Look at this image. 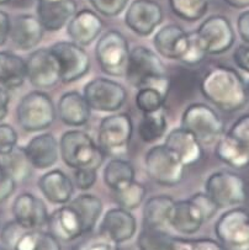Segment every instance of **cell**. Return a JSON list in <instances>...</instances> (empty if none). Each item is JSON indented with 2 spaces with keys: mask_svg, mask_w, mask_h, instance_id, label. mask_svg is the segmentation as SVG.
I'll return each instance as SVG.
<instances>
[{
  "mask_svg": "<svg viewBox=\"0 0 249 250\" xmlns=\"http://www.w3.org/2000/svg\"><path fill=\"white\" fill-rule=\"evenodd\" d=\"M200 91L206 100L225 112H236L248 104L243 77L228 65L210 68L201 79Z\"/></svg>",
  "mask_w": 249,
  "mask_h": 250,
  "instance_id": "6da1fadb",
  "label": "cell"
},
{
  "mask_svg": "<svg viewBox=\"0 0 249 250\" xmlns=\"http://www.w3.org/2000/svg\"><path fill=\"white\" fill-rule=\"evenodd\" d=\"M125 78L134 88L152 86L168 95L169 78L167 68L159 56L148 47L136 46L130 51Z\"/></svg>",
  "mask_w": 249,
  "mask_h": 250,
  "instance_id": "7a4b0ae2",
  "label": "cell"
},
{
  "mask_svg": "<svg viewBox=\"0 0 249 250\" xmlns=\"http://www.w3.org/2000/svg\"><path fill=\"white\" fill-rule=\"evenodd\" d=\"M59 155L73 169L88 168L99 170L105 160V153L91 137L80 129H70L59 140Z\"/></svg>",
  "mask_w": 249,
  "mask_h": 250,
  "instance_id": "3957f363",
  "label": "cell"
},
{
  "mask_svg": "<svg viewBox=\"0 0 249 250\" xmlns=\"http://www.w3.org/2000/svg\"><path fill=\"white\" fill-rule=\"evenodd\" d=\"M181 127L195 136L203 147L215 145L225 133V122L212 107L195 103L185 108L181 115Z\"/></svg>",
  "mask_w": 249,
  "mask_h": 250,
  "instance_id": "277c9868",
  "label": "cell"
},
{
  "mask_svg": "<svg viewBox=\"0 0 249 250\" xmlns=\"http://www.w3.org/2000/svg\"><path fill=\"white\" fill-rule=\"evenodd\" d=\"M56 107L48 94L40 90L26 94L16 107V119L26 132L45 131L56 120Z\"/></svg>",
  "mask_w": 249,
  "mask_h": 250,
  "instance_id": "5b68a950",
  "label": "cell"
},
{
  "mask_svg": "<svg viewBox=\"0 0 249 250\" xmlns=\"http://www.w3.org/2000/svg\"><path fill=\"white\" fill-rule=\"evenodd\" d=\"M205 192L219 208L242 206L248 199L246 180L239 174L229 170L211 174L205 183Z\"/></svg>",
  "mask_w": 249,
  "mask_h": 250,
  "instance_id": "8992f818",
  "label": "cell"
},
{
  "mask_svg": "<svg viewBox=\"0 0 249 250\" xmlns=\"http://www.w3.org/2000/svg\"><path fill=\"white\" fill-rule=\"evenodd\" d=\"M144 168L151 180L159 185L173 188L184 180L186 167L165 145L148 149L144 155Z\"/></svg>",
  "mask_w": 249,
  "mask_h": 250,
  "instance_id": "52a82bcc",
  "label": "cell"
},
{
  "mask_svg": "<svg viewBox=\"0 0 249 250\" xmlns=\"http://www.w3.org/2000/svg\"><path fill=\"white\" fill-rule=\"evenodd\" d=\"M134 133V124L129 114H113L101 120L98 131V143L105 155L125 157Z\"/></svg>",
  "mask_w": 249,
  "mask_h": 250,
  "instance_id": "ba28073f",
  "label": "cell"
},
{
  "mask_svg": "<svg viewBox=\"0 0 249 250\" xmlns=\"http://www.w3.org/2000/svg\"><path fill=\"white\" fill-rule=\"evenodd\" d=\"M129 41L117 30L101 35L95 46V57L101 70L110 77H125L130 57Z\"/></svg>",
  "mask_w": 249,
  "mask_h": 250,
  "instance_id": "9c48e42d",
  "label": "cell"
},
{
  "mask_svg": "<svg viewBox=\"0 0 249 250\" xmlns=\"http://www.w3.org/2000/svg\"><path fill=\"white\" fill-rule=\"evenodd\" d=\"M217 240L226 250H249V211L232 207L221 214L215 225Z\"/></svg>",
  "mask_w": 249,
  "mask_h": 250,
  "instance_id": "30bf717a",
  "label": "cell"
},
{
  "mask_svg": "<svg viewBox=\"0 0 249 250\" xmlns=\"http://www.w3.org/2000/svg\"><path fill=\"white\" fill-rule=\"evenodd\" d=\"M83 96L91 110L100 112H116L127 100L126 88L108 78H95L87 83Z\"/></svg>",
  "mask_w": 249,
  "mask_h": 250,
  "instance_id": "8fae6325",
  "label": "cell"
},
{
  "mask_svg": "<svg viewBox=\"0 0 249 250\" xmlns=\"http://www.w3.org/2000/svg\"><path fill=\"white\" fill-rule=\"evenodd\" d=\"M196 34L207 54L226 53L236 42L233 26L225 15L208 16L199 26Z\"/></svg>",
  "mask_w": 249,
  "mask_h": 250,
  "instance_id": "7c38bea8",
  "label": "cell"
},
{
  "mask_svg": "<svg viewBox=\"0 0 249 250\" xmlns=\"http://www.w3.org/2000/svg\"><path fill=\"white\" fill-rule=\"evenodd\" d=\"M61 69V82L70 84L88 74L90 58L87 51L74 42L61 41L49 47Z\"/></svg>",
  "mask_w": 249,
  "mask_h": 250,
  "instance_id": "4fadbf2b",
  "label": "cell"
},
{
  "mask_svg": "<svg viewBox=\"0 0 249 250\" xmlns=\"http://www.w3.org/2000/svg\"><path fill=\"white\" fill-rule=\"evenodd\" d=\"M26 79L39 89L53 88L61 82V69L49 48H39L26 61Z\"/></svg>",
  "mask_w": 249,
  "mask_h": 250,
  "instance_id": "5bb4252c",
  "label": "cell"
},
{
  "mask_svg": "<svg viewBox=\"0 0 249 250\" xmlns=\"http://www.w3.org/2000/svg\"><path fill=\"white\" fill-rule=\"evenodd\" d=\"M164 13L159 3L154 0H134L127 6L125 23L135 34L149 36L163 22Z\"/></svg>",
  "mask_w": 249,
  "mask_h": 250,
  "instance_id": "9a60e30c",
  "label": "cell"
},
{
  "mask_svg": "<svg viewBox=\"0 0 249 250\" xmlns=\"http://www.w3.org/2000/svg\"><path fill=\"white\" fill-rule=\"evenodd\" d=\"M14 219L27 230L44 229L48 223L49 213L46 204L34 193H20L11 206Z\"/></svg>",
  "mask_w": 249,
  "mask_h": 250,
  "instance_id": "2e32d148",
  "label": "cell"
},
{
  "mask_svg": "<svg viewBox=\"0 0 249 250\" xmlns=\"http://www.w3.org/2000/svg\"><path fill=\"white\" fill-rule=\"evenodd\" d=\"M137 230V221L131 211L121 207L110 208L99 226V235L115 244L131 240Z\"/></svg>",
  "mask_w": 249,
  "mask_h": 250,
  "instance_id": "e0dca14e",
  "label": "cell"
},
{
  "mask_svg": "<svg viewBox=\"0 0 249 250\" xmlns=\"http://www.w3.org/2000/svg\"><path fill=\"white\" fill-rule=\"evenodd\" d=\"M78 10L75 0H37L36 16L44 29L56 32L63 29Z\"/></svg>",
  "mask_w": 249,
  "mask_h": 250,
  "instance_id": "ac0fdd59",
  "label": "cell"
},
{
  "mask_svg": "<svg viewBox=\"0 0 249 250\" xmlns=\"http://www.w3.org/2000/svg\"><path fill=\"white\" fill-rule=\"evenodd\" d=\"M104 29V22L98 13L90 9L77 10L67 23V35L72 42L85 47L98 40Z\"/></svg>",
  "mask_w": 249,
  "mask_h": 250,
  "instance_id": "d6986e66",
  "label": "cell"
},
{
  "mask_svg": "<svg viewBox=\"0 0 249 250\" xmlns=\"http://www.w3.org/2000/svg\"><path fill=\"white\" fill-rule=\"evenodd\" d=\"M47 227L48 232L62 242H73L85 235L82 219L70 202L49 214Z\"/></svg>",
  "mask_w": 249,
  "mask_h": 250,
  "instance_id": "ffe728a7",
  "label": "cell"
},
{
  "mask_svg": "<svg viewBox=\"0 0 249 250\" xmlns=\"http://www.w3.org/2000/svg\"><path fill=\"white\" fill-rule=\"evenodd\" d=\"M45 29L36 15L21 14L11 21L10 36L14 46L20 51H30L44 39Z\"/></svg>",
  "mask_w": 249,
  "mask_h": 250,
  "instance_id": "44dd1931",
  "label": "cell"
},
{
  "mask_svg": "<svg viewBox=\"0 0 249 250\" xmlns=\"http://www.w3.org/2000/svg\"><path fill=\"white\" fill-rule=\"evenodd\" d=\"M188 32L175 23L163 26L153 39V44L157 52L167 60H181L188 49Z\"/></svg>",
  "mask_w": 249,
  "mask_h": 250,
  "instance_id": "7402d4cb",
  "label": "cell"
},
{
  "mask_svg": "<svg viewBox=\"0 0 249 250\" xmlns=\"http://www.w3.org/2000/svg\"><path fill=\"white\" fill-rule=\"evenodd\" d=\"M165 146L181 160L185 167L196 164L204 158V147L193 133L179 127L168 133Z\"/></svg>",
  "mask_w": 249,
  "mask_h": 250,
  "instance_id": "603a6c76",
  "label": "cell"
},
{
  "mask_svg": "<svg viewBox=\"0 0 249 250\" xmlns=\"http://www.w3.org/2000/svg\"><path fill=\"white\" fill-rule=\"evenodd\" d=\"M25 150L32 168L45 170L53 167L58 160L59 145L53 134L46 132L31 138Z\"/></svg>",
  "mask_w": 249,
  "mask_h": 250,
  "instance_id": "cb8c5ba5",
  "label": "cell"
},
{
  "mask_svg": "<svg viewBox=\"0 0 249 250\" xmlns=\"http://www.w3.org/2000/svg\"><path fill=\"white\" fill-rule=\"evenodd\" d=\"M37 185L45 199L53 205L68 204L74 192L72 179L59 169H53L44 174Z\"/></svg>",
  "mask_w": 249,
  "mask_h": 250,
  "instance_id": "d4e9b609",
  "label": "cell"
},
{
  "mask_svg": "<svg viewBox=\"0 0 249 250\" xmlns=\"http://www.w3.org/2000/svg\"><path fill=\"white\" fill-rule=\"evenodd\" d=\"M90 106L88 105L84 96L78 91H68L59 98L58 117L67 126L80 127L88 124L90 119Z\"/></svg>",
  "mask_w": 249,
  "mask_h": 250,
  "instance_id": "484cf974",
  "label": "cell"
},
{
  "mask_svg": "<svg viewBox=\"0 0 249 250\" xmlns=\"http://www.w3.org/2000/svg\"><path fill=\"white\" fill-rule=\"evenodd\" d=\"M203 214L190 200L175 201L169 217V227L184 235L195 234L204 225Z\"/></svg>",
  "mask_w": 249,
  "mask_h": 250,
  "instance_id": "4316f807",
  "label": "cell"
},
{
  "mask_svg": "<svg viewBox=\"0 0 249 250\" xmlns=\"http://www.w3.org/2000/svg\"><path fill=\"white\" fill-rule=\"evenodd\" d=\"M26 80V61L11 51H0V86L15 90Z\"/></svg>",
  "mask_w": 249,
  "mask_h": 250,
  "instance_id": "83f0119b",
  "label": "cell"
},
{
  "mask_svg": "<svg viewBox=\"0 0 249 250\" xmlns=\"http://www.w3.org/2000/svg\"><path fill=\"white\" fill-rule=\"evenodd\" d=\"M174 200L168 195H158L148 199L143 207V226L164 229L169 226Z\"/></svg>",
  "mask_w": 249,
  "mask_h": 250,
  "instance_id": "f1b7e54d",
  "label": "cell"
},
{
  "mask_svg": "<svg viewBox=\"0 0 249 250\" xmlns=\"http://www.w3.org/2000/svg\"><path fill=\"white\" fill-rule=\"evenodd\" d=\"M215 155L224 164L237 170L247 169L249 167V152L241 147L227 133L222 134L216 142Z\"/></svg>",
  "mask_w": 249,
  "mask_h": 250,
  "instance_id": "f546056e",
  "label": "cell"
},
{
  "mask_svg": "<svg viewBox=\"0 0 249 250\" xmlns=\"http://www.w3.org/2000/svg\"><path fill=\"white\" fill-rule=\"evenodd\" d=\"M70 205L77 209L85 234H89L96 227L99 218L103 212V202L95 195L91 193H82L74 200L69 201Z\"/></svg>",
  "mask_w": 249,
  "mask_h": 250,
  "instance_id": "4dcf8cb0",
  "label": "cell"
},
{
  "mask_svg": "<svg viewBox=\"0 0 249 250\" xmlns=\"http://www.w3.org/2000/svg\"><path fill=\"white\" fill-rule=\"evenodd\" d=\"M104 183L113 191L135 180L134 165L122 158H113L104 168Z\"/></svg>",
  "mask_w": 249,
  "mask_h": 250,
  "instance_id": "1f68e13d",
  "label": "cell"
},
{
  "mask_svg": "<svg viewBox=\"0 0 249 250\" xmlns=\"http://www.w3.org/2000/svg\"><path fill=\"white\" fill-rule=\"evenodd\" d=\"M13 250H62V247L59 240L51 232L32 229L23 233Z\"/></svg>",
  "mask_w": 249,
  "mask_h": 250,
  "instance_id": "d6a6232c",
  "label": "cell"
},
{
  "mask_svg": "<svg viewBox=\"0 0 249 250\" xmlns=\"http://www.w3.org/2000/svg\"><path fill=\"white\" fill-rule=\"evenodd\" d=\"M6 168L14 180L18 183H23L27 179H30L32 174V165L28 160L26 154L25 147H18L16 146L9 154L4 155L3 159L0 160Z\"/></svg>",
  "mask_w": 249,
  "mask_h": 250,
  "instance_id": "836d02e7",
  "label": "cell"
},
{
  "mask_svg": "<svg viewBox=\"0 0 249 250\" xmlns=\"http://www.w3.org/2000/svg\"><path fill=\"white\" fill-rule=\"evenodd\" d=\"M167 127L168 122L162 110L144 114L138 125V136L143 142L154 143L164 136Z\"/></svg>",
  "mask_w": 249,
  "mask_h": 250,
  "instance_id": "e575fe53",
  "label": "cell"
},
{
  "mask_svg": "<svg viewBox=\"0 0 249 250\" xmlns=\"http://www.w3.org/2000/svg\"><path fill=\"white\" fill-rule=\"evenodd\" d=\"M172 13L188 22H195L207 14L210 0H168Z\"/></svg>",
  "mask_w": 249,
  "mask_h": 250,
  "instance_id": "d590c367",
  "label": "cell"
},
{
  "mask_svg": "<svg viewBox=\"0 0 249 250\" xmlns=\"http://www.w3.org/2000/svg\"><path fill=\"white\" fill-rule=\"evenodd\" d=\"M113 192H115V201L118 207L127 209V211H134V209L138 208L142 202L144 201L147 188L143 184L134 180L115 190Z\"/></svg>",
  "mask_w": 249,
  "mask_h": 250,
  "instance_id": "8d00e7d4",
  "label": "cell"
},
{
  "mask_svg": "<svg viewBox=\"0 0 249 250\" xmlns=\"http://www.w3.org/2000/svg\"><path fill=\"white\" fill-rule=\"evenodd\" d=\"M172 237L159 228L143 227L137 238L138 250H170Z\"/></svg>",
  "mask_w": 249,
  "mask_h": 250,
  "instance_id": "74e56055",
  "label": "cell"
},
{
  "mask_svg": "<svg viewBox=\"0 0 249 250\" xmlns=\"http://www.w3.org/2000/svg\"><path fill=\"white\" fill-rule=\"evenodd\" d=\"M165 99H167V95H164L158 89L144 86V88L138 89L135 101L139 111H142L143 114H149V112L162 110Z\"/></svg>",
  "mask_w": 249,
  "mask_h": 250,
  "instance_id": "f35d334b",
  "label": "cell"
},
{
  "mask_svg": "<svg viewBox=\"0 0 249 250\" xmlns=\"http://www.w3.org/2000/svg\"><path fill=\"white\" fill-rule=\"evenodd\" d=\"M188 49H186L185 54L182 56L181 60H180V62H182L186 65H198L205 60L207 53H206L205 48H204L203 43H201L196 31L188 32Z\"/></svg>",
  "mask_w": 249,
  "mask_h": 250,
  "instance_id": "ab89813d",
  "label": "cell"
},
{
  "mask_svg": "<svg viewBox=\"0 0 249 250\" xmlns=\"http://www.w3.org/2000/svg\"><path fill=\"white\" fill-rule=\"evenodd\" d=\"M89 3L98 14L106 18H115L127 8L130 0H89Z\"/></svg>",
  "mask_w": 249,
  "mask_h": 250,
  "instance_id": "60d3db41",
  "label": "cell"
},
{
  "mask_svg": "<svg viewBox=\"0 0 249 250\" xmlns=\"http://www.w3.org/2000/svg\"><path fill=\"white\" fill-rule=\"evenodd\" d=\"M241 147L249 152V114L239 116L226 132Z\"/></svg>",
  "mask_w": 249,
  "mask_h": 250,
  "instance_id": "b9f144b4",
  "label": "cell"
},
{
  "mask_svg": "<svg viewBox=\"0 0 249 250\" xmlns=\"http://www.w3.org/2000/svg\"><path fill=\"white\" fill-rule=\"evenodd\" d=\"M189 200L198 207V209L200 211V213L203 214L205 222L213 218V216H215V214L217 213V211H219V207L216 206L215 202L211 200V197L208 196L206 192L194 193L193 196Z\"/></svg>",
  "mask_w": 249,
  "mask_h": 250,
  "instance_id": "7bdbcfd3",
  "label": "cell"
},
{
  "mask_svg": "<svg viewBox=\"0 0 249 250\" xmlns=\"http://www.w3.org/2000/svg\"><path fill=\"white\" fill-rule=\"evenodd\" d=\"M18 146V133L9 124L0 122V157L9 154Z\"/></svg>",
  "mask_w": 249,
  "mask_h": 250,
  "instance_id": "ee69618b",
  "label": "cell"
},
{
  "mask_svg": "<svg viewBox=\"0 0 249 250\" xmlns=\"http://www.w3.org/2000/svg\"><path fill=\"white\" fill-rule=\"evenodd\" d=\"M25 230L27 229L21 227L18 222L14 219V221L8 222V223L4 226L3 229H1V234H0V239H1V242H3V244L5 245L6 248L13 250L15 243L18 242V239L23 235V233L25 232Z\"/></svg>",
  "mask_w": 249,
  "mask_h": 250,
  "instance_id": "f6af8a7d",
  "label": "cell"
},
{
  "mask_svg": "<svg viewBox=\"0 0 249 250\" xmlns=\"http://www.w3.org/2000/svg\"><path fill=\"white\" fill-rule=\"evenodd\" d=\"M16 181L9 174L6 168L0 162V204L9 199L15 192Z\"/></svg>",
  "mask_w": 249,
  "mask_h": 250,
  "instance_id": "bcb514c9",
  "label": "cell"
},
{
  "mask_svg": "<svg viewBox=\"0 0 249 250\" xmlns=\"http://www.w3.org/2000/svg\"><path fill=\"white\" fill-rule=\"evenodd\" d=\"M96 171L94 169L80 168L74 171V184L79 190H89L96 183Z\"/></svg>",
  "mask_w": 249,
  "mask_h": 250,
  "instance_id": "7dc6e473",
  "label": "cell"
},
{
  "mask_svg": "<svg viewBox=\"0 0 249 250\" xmlns=\"http://www.w3.org/2000/svg\"><path fill=\"white\" fill-rule=\"evenodd\" d=\"M75 250H120L117 244L105 239V238L98 235L95 239H87L85 242L80 243Z\"/></svg>",
  "mask_w": 249,
  "mask_h": 250,
  "instance_id": "c3c4849f",
  "label": "cell"
},
{
  "mask_svg": "<svg viewBox=\"0 0 249 250\" xmlns=\"http://www.w3.org/2000/svg\"><path fill=\"white\" fill-rule=\"evenodd\" d=\"M233 62L237 67L249 74V44H239L233 52Z\"/></svg>",
  "mask_w": 249,
  "mask_h": 250,
  "instance_id": "681fc988",
  "label": "cell"
},
{
  "mask_svg": "<svg viewBox=\"0 0 249 250\" xmlns=\"http://www.w3.org/2000/svg\"><path fill=\"white\" fill-rule=\"evenodd\" d=\"M191 250H226L219 240L212 238H200L193 239Z\"/></svg>",
  "mask_w": 249,
  "mask_h": 250,
  "instance_id": "f907efd6",
  "label": "cell"
},
{
  "mask_svg": "<svg viewBox=\"0 0 249 250\" xmlns=\"http://www.w3.org/2000/svg\"><path fill=\"white\" fill-rule=\"evenodd\" d=\"M237 31L242 41L249 44V9L239 14L237 19Z\"/></svg>",
  "mask_w": 249,
  "mask_h": 250,
  "instance_id": "816d5d0a",
  "label": "cell"
},
{
  "mask_svg": "<svg viewBox=\"0 0 249 250\" xmlns=\"http://www.w3.org/2000/svg\"><path fill=\"white\" fill-rule=\"evenodd\" d=\"M11 29V19L8 13L0 10V47L8 42L9 36H10Z\"/></svg>",
  "mask_w": 249,
  "mask_h": 250,
  "instance_id": "f5cc1de1",
  "label": "cell"
},
{
  "mask_svg": "<svg viewBox=\"0 0 249 250\" xmlns=\"http://www.w3.org/2000/svg\"><path fill=\"white\" fill-rule=\"evenodd\" d=\"M9 104H10V94H9V90H6L3 86H0V122L8 116Z\"/></svg>",
  "mask_w": 249,
  "mask_h": 250,
  "instance_id": "db71d44e",
  "label": "cell"
},
{
  "mask_svg": "<svg viewBox=\"0 0 249 250\" xmlns=\"http://www.w3.org/2000/svg\"><path fill=\"white\" fill-rule=\"evenodd\" d=\"M191 244H193V239L172 237L170 250H191Z\"/></svg>",
  "mask_w": 249,
  "mask_h": 250,
  "instance_id": "11a10c76",
  "label": "cell"
},
{
  "mask_svg": "<svg viewBox=\"0 0 249 250\" xmlns=\"http://www.w3.org/2000/svg\"><path fill=\"white\" fill-rule=\"evenodd\" d=\"M225 3L233 9H249V0H224Z\"/></svg>",
  "mask_w": 249,
  "mask_h": 250,
  "instance_id": "9f6ffc18",
  "label": "cell"
},
{
  "mask_svg": "<svg viewBox=\"0 0 249 250\" xmlns=\"http://www.w3.org/2000/svg\"><path fill=\"white\" fill-rule=\"evenodd\" d=\"M246 94H247V101L249 103V80L246 83Z\"/></svg>",
  "mask_w": 249,
  "mask_h": 250,
  "instance_id": "6f0895ef",
  "label": "cell"
},
{
  "mask_svg": "<svg viewBox=\"0 0 249 250\" xmlns=\"http://www.w3.org/2000/svg\"><path fill=\"white\" fill-rule=\"evenodd\" d=\"M11 0H0V5H5V4L10 3Z\"/></svg>",
  "mask_w": 249,
  "mask_h": 250,
  "instance_id": "680465c9",
  "label": "cell"
},
{
  "mask_svg": "<svg viewBox=\"0 0 249 250\" xmlns=\"http://www.w3.org/2000/svg\"><path fill=\"white\" fill-rule=\"evenodd\" d=\"M0 250H8V249H6L5 247H3V245H0Z\"/></svg>",
  "mask_w": 249,
  "mask_h": 250,
  "instance_id": "91938a15",
  "label": "cell"
}]
</instances>
